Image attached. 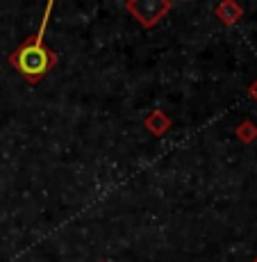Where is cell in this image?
I'll return each instance as SVG.
<instances>
[{"mask_svg": "<svg viewBox=\"0 0 257 262\" xmlns=\"http://www.w3.org/2000/svg\"><path fill=\"white\" fill-rule=\"evenodd\" d=\"M214 16L219 18L223 25H235V23L241 21L244 9H241V5L235 3V0H225V3H221V5L214 7Z\"/></svg>", "mask_w": 257, "mask_h": 262, "instance_id": "3957f363", "label": "cell"}, {"mask_svg": "<svg viewBox=\"0 0 257 262\" xmlns=\"http://www.w3.org/2000/svg\"><path fill=\"white\" fill-rule=\"evenodd\" d=\"M123 7L137 18L141 28H155L171 12L173 3L171 0H128Z\"/></svg>", "mask_w": 257, "mask_h": 262, "instance_id": "7a4b0ae2", "label": "cell"}, {"mask_svg": "<svg viewBox=\"0 0 257 262\" xmlns=\"http://www.w3.org/2000/svg\"><path fill=\"white\" fill-rule=\"evenodd\" d=\"M53 12V3L46 5V12H43L41 25H39V32H34L30 39L14 50L9 55V64L21 73V78H25L30 84H39L43 78L50 73V69L57 67L59 57L46 46V28H48V18Z\"/></svg>", "mask_w": 257, "mask_h": 262, "instance_id": "6da1fadb", "label": "cell"}, {"mask_svg": "<svg viewBox=\"0 0 257 262\" xmlns=\"http://www.w3.org/2000/svg\"><path fill=\"white\" fill-rule=\"evenodd\" d=\"M248 94H250V98H255V100H257V80L248 87Z\"/></svg>", "mask_w": 257, "mask_h": 262, "instance_id": "8992f818", "label": "cell"}, {"mask_svg": "<svg viewBox=\"0 0 257 262\" xmlns=\"http://www.w3.org/2000/svg\"><path fill=\"white\" fill-rule=\"evenodd\" d=\"M144 125L148 128L150 135H155V137H162V135H166L171 130V119L166 117V112H162V110H153V112L148 114V117L144 119Z\"/></svg>", "mask_w": 257, "mask_h": 262, "instance_id": "277c9868", "label": "cell"}, {"mask_svg": "<svg viewBox=\"0 0 257 262\" xmlns=\"http://www.w3.org/2000/svg\"><path fill=\"white\" fill-rule=\"evenodd\" d=\"M253 262H257V258H255V260H253Z\"/></svg>", "mask_w": 257, "mask_h": 262, "instance_id": "52a82bcc", "label": "cell"}, {"mask_svg": "<svg viewBox=\"0 0 257 262\" xmlns=\"http://www.w3.org/2000/svg\"><path fill=\"white\" fill-rule=\"evenodd\" d=\"M237 137H239L244 144H253L257 139V125L253 123V121H248V119L241 121L239 128H237Z\"/></svg>", "mask_w": 257, "mask_h": 262, "instance_id": "5b68a950", "label": "cell"}]
</instances>
